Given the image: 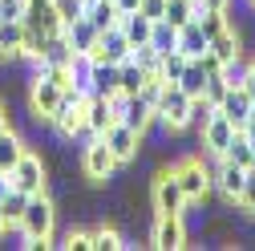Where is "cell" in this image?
<instances>
[{
	"instance_id": "cell-16",
	"label": "cell",
	"mask_w": 255,
	"mask_h": 251,
	"mask_svg": "<svg viewBox=\"0 0 255 251\" xmlns=\"http://www.w3.org/2000/svg\"><path fill=\"white\" fill-rule=\"evenodd\" d=\"M219 114L227 118L235 130H243V122H247V114H251V93H247L243 85H231L227 93H223V102H219Z\"/></svg>"
},
{
	"instance_id": "cell-12",
	"label": "cell",
	"mask_w": 255,
	"mask_h": 251,
	"mask_svg": "<svg viewBox=\"0 0 255 251\" xmlns=\"http://www.w3.org/2000/svg\"><path fill=\"white\" fill-rule=\"evenodd\" d=\"M20 24H24V28H45V33L65 28V24H61V12H57V0H24Z\"/></svg>"
},
{
	"instance_id": "cell-32",
	"label": "cell",
	"mask_w": 255,
	"mask_h": 251,
	"mask_svg": "<svg viewBox=\"0 0 255 251\" xmlns=\"http://www.w3.org/2000/svg\"><path fill=\"white\" fill-rule=\"evenodd\" d=\"M24 203H28V195H20V191H8L4 199H0V215H4V223H8V227H16V223H20Z\"/></svg>"
},
{
	"instance_id": "cell-7",
	"label": "cell",
	"mask_w": 255,
	"mask_h": 251,
	"mask_svg": "<svg viewBox=\"0 0 255 251\" xmlns=\"http://www.w3.org/2000/svg\"><path fill=\"white\" fill-rule=\"evenodd\" d=\"M81 170H85L89 182H106V178L118 170V158L110 154L106 138H89V146L81 150Z\"/></svg>"
},
{
	"instance_id": "cell-36",
	"label": "cell",
	"mask_w": 255,
	"mask_h": 251,
	"mask_svg": "<svg viewBox=\"0 0 255 251\" xmlns=\"http://www.w3.org/2000/svg\"><path fill=\"white\" fill-rule=\"evenodd\" d=\"M235 207H239L243 215H251V219H255V174H251V170H247V182H243V191H239Z\"/></svg>"
},
{
	"instance_id": "cell-26",
	"label": "cell",
	"mask_w": 255,
	"mask_h": 251,
	"mask_svg": "<svg viewBox=\"0 0 255 251\" xmlns=\"http://www.w3.org/2000/svg\"><path fill=\"white\" fill-rule=\"evenodd\" d=\"M195 24L203 28V37L211 41V37H219L223 28L231 24V16H227V8H199V12H195Z\"/></svg>"
},
{
	"instance_id": "cell-11",
	"label": "cell",
	"mask_w": 255,
	"mask_h": 251,
	"mask_svg": "<svg viewBox=\"0 0 255 251\" xmlns=\"http://www.w3.org/2000/svg\"><path fill=\"white\" fill-rule=\"evenodd\" d=\"M150 243L158 251H178L186 247V223H182V215H158L154 219V231H150Z\"/></svg>"
},
{
	"instance_id": "cell-22",
	"label": "cell",
	"mask_w": 255,
	"mask_h": 251,
	"mask_svg": "<svg viewBox=\"0 0 255 251\" xmlns=\"http://www.w3.org/2000/svg\"><path fill=\"white\" fill-rule=\"evenodd\" d=\"M207 45H211V41L203 37V28H199L195 20L178 28V45H174V49H178L182 57H190V61H195V57H203V53H207Z\"/></svg>"
},
{
	"instance_id": "cell-42",
	"label": "cell",
	"mask_w": 255,
	"mask_h": 251,
	"mask_svg": "<svg viewBox=\"0 0 255 251\" xmlns=\"http://www.w3.org/2000/svg\"><path fill=\"white\" fill-rule=\"evenodd\" d=\"M114 4H118V12H134V8H138V0H114Z\"/></svg>"
},
{
	"instance_id": "cell-17",
	"label": "cell",
	"mask_w": 255,
	"mask_h": 251,
	"mask_svg": "<svg viewBox=\"0 0 255 251\" xmlns=\"http://www.w3.org/2000/svg\"><path fill=\"white\" fill-rule=\"evenodd\" d=\"M118 122L130 126V130H138V134H146L150 126H154V106H146L138 93H130V98H126V106H122V114H118Z\"/></svg>"
},
{
	"instance_id": "cell-45",
	"label": "cell",
	"mask_w": 255,
	"mask_h": 251,
	"mask_svg": "<svg viewBox=\"0 0 255 251\" xmlns=\"http://www.w3.org/2000/svg\"><path fill=\"white\" fill-rule=\"evenodd\" d=\"M0 235H8V223H4V215H0Z\"/></svg>"
},
{
	"instance_id": "cell-28",
	"label": "cell",
	"mask_w": 255,
	"mask_h": 251,
	"mask_svg": "<svg viewBox=\"0 0 255 251\" xmlns=\"http://www.w3.org/2000/svg\"><path fill=\"white\" fill-rule=\"evenodd\" d=\"M182 93H190V98H203V85H207V69L199 65V61H186V69H182V77L174 81Z\"/></svg>"
},
{
	"instance_id": "cell-31",
	"label": "cell",
	"mask_w": 255,
	"mask_h": 251,
	"mask_svg": "<svg viewBox=\"0 0 255 251\" xmlns=\"http://www.w3.org/2000/svg\"><path fill=\"white\" fill-rule=\"evenodd\" d=\"M186 61H190V57H182L178 49L162 53V61H158V73H162V81H166V85H174V81L182 77V69H186Z\"/></svg>"
},
{
	"instance_id": "cell-39",
	"label": "cell",
	"mask_w": 255,
	"mask_h": 251,
	"mask_svg": "<svg viewBox=\"0 0 255 251\" xmlns=\"http://www.w3.org/2000/svg\"><path fill=\"white\" fill-rule=\"evenodd\" d=\"M247 93H251V102H255V61H247V69H243V81H239Z\"/></svg>"
},
{
	"instance_id": "cell-47",
	"label": "cell",
	"mask_w": 255,
	"mask_h": 251,
	"mask_svg": "<svg viewBox=\"0 0 255 251\" xmlns=\"http://www.w3.org/2000/svg\"><path fill=\"white\" fill-rule=\"evenodd\" d=\"M251 4H255V0H251Z\"/></svg>"
},
{
	"instance_id": "cell-18",
	"label": "cell",
	"mask_w": 255,
	"mask_h": 251,
	"mask_svg": "<svg viewBox=\"0 0 255 251\" xmlns=\"http://www.w3.org/2000/svg\"><path fill=\"white\" fill-rule=\"evenodd\" d=\"M20 57H24V24L0 20V61H20Z\"/></svg>"
},
{
	"instance_id": "cell-40",
	"label": "cell",
	"mask_w": 255,
	"mask_h": 251,
	"mask_svg": "<svg viewBox=\"0 0 255 251\" xmlns=\"http://www.w3.org/2000/svg\"><path fill=\"white\" fill-rule=\"evenodd\" d=\"M243 134L255 142V102H251V114H247V122H243Z\"/></svg>"
},
{
	"instance_id": "cell-5",
	"label": "cell",
	"mask_w": 255,
	"mask_h": 251,
	"mask_svg": "<svg viewBox=\"0 0 255 251\" xmlns=\"http://www.w3.org/2000/svg\"><path fill=\"white\" fill-rule=\"evenodd\" d=\"M8 182H12V191H20V195H41L45 186H49V170L41 162V154L24 150L20 158H16V166L8 170Z\"/></svg>"
},
{
	"instance_id": "cell-20",
	"label": "cell",
	"mask_w": 255,
	"mask_h": 251,
	"mask_svg": "<svg viewBox=\"0 0 255 251\" xmlns=\"http://www.w3.org/2000/svg\"><path fill=\"white\" fill-rule=\"evenodd\" d=\"M98 33H106V28H114L118 20H122V12H118V4L114 0H85V12H81Z\"/></svg>"
},
{
	"instance_id": "cell-9",
	"label": "cell",
	"mask_w": 255,
	"mask_h": 251,
	"mask_svg": "<svg viewBox=\"0 0 255 251\" xmlns=\"http://www.w3.org/2000/svg\"><path fill=\"white\" fill-rule=\"evenodd\" d=\"M102 138H106L110 154L118 158V166L134 162V158H138V150H142V134H138V130H130V126H122V122H114V126H110V130H106Z\"/></svg>"
},
{
	"instance_id": "cell-46",
	"label": "cell",
	"mask_w": 255,
	"mask_h": 251,
	"mask_svg": "<svg viewBox=\"0 0 255 251\" xmlns=\"http://www.w3.org/2000/svg\"><path fill=\"white\" fill-rule=\"evenodd\" d=\"M247 170H251V174H255V154H251V162H247Z\"/></svg>"
},
{
	"instance_id": "cell-44",
	"label": "cell",
	"mask_w": 255,
	"mask_h": 251,
	"mask_svg": "<svg viewBox=\"0 0 255 251\" xmlns=\"http://www.w3.org/2000/svg\"><path fill=\"white\" fill-rule=\"evenodd\" d=\"M199 8H227V0H199Z\"/></svg>"
},
{
	"instance_id": "cell-10",
	"label": "cell",
	"mask_w": 255,
	"mask_h": 251,
	"mask_svg": "<svg viewBox=\"0 0 255 251\" xmlns=\"http://www.w3.org/2000/svg\"><path fill=\"white\" fill-rule=\"evenodd\" d=\"M57 102H61V85L53 77L33 73V89H28V110H33V118L37 122H49V114L57 110Z\"/></svg>"
},
{
	"instance_id": "cell-29",
	"label": "cell",
	"mask_w": 255,
	"mask_h": 251,
	"mask_svg": "<svg viewBox=\"0 0 255 251\" xmlns=\"http://www.w3.org/2000/svg\"><path fill=\"white\" fill-rule=\"evenodd\" d=\"M195 12H199V0H166L162 20H166V24H174V28H182V24L195 20Z\"/></svg>"
},
{
	"instance_id": "cell-14",
	"label": "cell",
	"mask_w": 255,
	"mask_h": 251,
	"mask_svg": "<svg viewBox=\"0 0 255 251\" xmlns=\"http://www.w3.org/2000/svg\"><path fill=\"white\" fill-rule=\"evenodd\" d=\"M114 122H118V114H114L110 98H102V93H89V106H85V134H89V138H102Z\"/></svg>"
},
{
	"instance_id": "cell-33",
	"label": "cell",
	"mask_w": 255,
	"mask_h": 251,
	"mask_svg": "<svg viewBox=\"0 0 255 251\" xmlns=\"http://www.w3.org/2000/svg\"><path fill=\"white\" fill-rule=\"evenodd\" d=\"M126 247V239L118 235V227H93V251H122Z\"/></svg>"
},
{
	"instance_id": "cell-27",
	"label": "cell",
	"mask_w": 255,
	"mask_h": 251,
	"mask_svg": "<svg viewBox=\"0 0 255 251\" xmlns=\"http://www.w3.org/2000/svg\"><path fill=\"white\" fill-rule=\"evenodd\" d=\"M24 150H28V146L16 138L12 126H8V130H0V170H12V166H16V158H20Z\"/></svg>"
},
{
	"instance_id": "cell-23",
	"label": "cell",
	"mask_w": 255,
	"mask_h": 251,
	"mask_svg": "<svg viewBox=\"0 0 255 251\" xmlns=\"http://www.w3.org/2000/svg\"><path fill=\"white\" fill-rule=\"evenodd\" d=\"M150 16H142L138 8L134 12H122V20H118V28H122V33H126V41H130V45H146L150 41Z\"/></svg>"
},
{
	"instance_id": "cell-4",
	"label": "cell",
	"mask_w": 255,
	"mask_h": 251,
	"mask_svg": "<svg viewBox=\"0 0 255 251\" xmlns=\"http://www.w3.org/2000/svg\"><path fill=\"white\" fill-rule=\"evenodd\" d=\"M174 178H178V186H182V195H186L190 207L203 203V199L211 195V186H215V170L203 166L199 158H182V162L174 166Z\"/></svg>"
},
{
	"instance_id": "cell-1",
	"label": "cell",
	"mask_w": 255,
	"mask_h": 251,
	"mask_svg": "<svg viewBox=\"0 0 255 251\" xmlns=\"http://www.w3.org/2000/svg\"><path fill=\"white\" fill-rule=\"evenodd\" d=\"M16 231L24 235L28 247H53V231H57V207L53 199L41 191V195H28L24 203V215H20V223Z\"/></svg>"
},
{
	"instance_id": "cell-30",
	"label": "cell",
	"mask_w": 255,
	"mask_h": 251,
	"mask_svg": "<svg viewBox=\"0 0 255 251\" xmlns=\"http://www.w3.org/2000/svg\"><path fill=\"white\" fill-rule=\"evenodd\" d=\"M150 45H154L158 53H170V49L178 45V28L166 24V20H154V24H150Z\"/></svg>"
},
{
	"instance_id": "cell-15",
	"label": "cell",
	"mask_w": 255,
	"mask_h": 251,
	"mask_svg": "<svg viewBox=\"0 0 255 251\" xmlns=\"http://www.w3.org/2000/svg\"><path fill=\"white\" fill-rule=\"evenodd\" d=\"M243 182H247V166H235V162H227V158H219V166H215V191L227 199L231 207H235V199H239V191H243Z\"/></svg>"
},
{
	"instance_id": "cell-38",
	"label": "cell",
	"mask_w": 255,
	"mask_h": 251,
	"mask_svg": "<svg viewBox=\"0 0 255 251\" xmlns=\"http://www.w3.org/2000/svg\"><path fill=\"white\" fill-rule=\"evenodd\" d=\"M24 0H0V20H20Z\"/></svg>"
},
{
	"instance_id": "cell-21",
	"label": "cell",
	"mask_w": 255,
	"mask_h": 251,
	"mask_svg": "<svg viewBox=\"0 0 255 251\" xmlns=\"http://www.w3.org/2000/svg\"><path fill=\"white\" fill-rule=\"evenodd\" d=\"M65 41H69V49H73V53H89L93 45H98V28H93L85 16H77V20H69V24H65Z\"/></svg>"
},
{
	"instance_id": "cell-13",
	"label": "cell",
	"mask_w": 255,
	"mask_h": 251,
	"mask_svg": "<svg viewBox=\"0 0 255 251\" xmlns=\"http://www.w3.org/2000/svg\"><path fill=\"white\" fill-rule=\"evenodd\" d=\"M231 134H235V126H231L227 118H223L219 110H215V114H211V118L199 126V142H203V150H207V154H215V158H219L223 150H227Z\"/></svg>"
},
{
	"instance_id": "cell-43",
	"label": "cell",
	"mask_w": 255,
	"mask_h": 251,
	"mask_svg": "<svg viewBox=\"0 0 255 251\" xmlns=\"http://www.w3.org/2000/svg\"><path fill=\"white\" fill-rule=\"evenodd\" d=\"M8 126H12V118H8V106L0 102V130H8Z\"/></svg>"
},
{
	"instance_id": "cell-3",
	"label": "cell",
	"mask_w": 255,
	"mask_h": 251,
	"mask_svg": "<svg viewBox=\"0 0 255 251\" xmlns=\"http://www.w3.org/2000/svg\"><path fill=\"white\" fill-rule=\"evenodd\" d=\"M85 106H89V93L81 89H61V102L49 114V126H57L61 138H77L85 134Z\"/></svg>"
},
{
	"instance_id": "cell-34",
	"label": "cell",
	"mask_w": 255,
	"mask_h": 251,
	"mask_svg": "<svg viewBox=\"0 0 255 251\" xmlns=\"http://www.w3.org/2000/svg\"><path fill=\"white\" fill-rule=\"evenodd\" d=\"M130 61H138V65H142L146 73H158V61H162V53H158V49H154V45L146 41V45H134Z\"/></svg>"
},
{
	"instance_id": "cell-25",
	"label": "cell",
	"mask_w": 255,
	"mask_h": 251,
	"mask_svg": "<svg viewBox=\"0 0 255 251\" xmlns=\"http://www.w3.org/2000/svg\"><path fill=\"white\" fill-rule=\"evenodd\" d=\"M251 154H255V142H251L243 130H235L231 142H227V150H223L219 158H227V162H235V166H247V162H251Z\"/></svg>"
},
{
	"instance_id": "cell-35",
	"label": "cell",
	"mask_w": 255,
	"mask_h": 251,
	"mask_svg": "<svg viewBox=\"0 0 255 251\" xmlns=\"http://www.w3.org/2000/svg\"><path fill=\"white\" fill-rule=\"evenodd\" d=\"M231 85H227V77H223V73H215V77H207V85H203V98L219 110V102H223V93H227Z\"/></svg>"
},
{
	"instance_id": "cell-8",
	"label": "cell",
	"mask_w": 255,
	"mask_h": 251,
	"mask_svg": "<svg viewBox=\"0 0 255 251\" xmlns=\"http://www.w3.org/2000/svg\"><path fill=\"white\" fill-rule=\"evenodd\" d=\"M130 53H134V45L126 41V33L118 24L106 28V33H98V45L89 49V57L93 61H106V65H122V61H130Z\"/></svg>"
},
{
	"instance_id": "cell-6",
	"label": "cell",
	"mask_w": 255,
	"mask_h": 251,
	"mask_svg": "<svg viewBox=\"0 0 255 251\" xmlns=\"http://www.w3.org/2000/svg\"><path fill=\"white\" fill-rule=\"evenodd\" d=\"M150 199H154V211L158 215H186V207H190L186 195H182V186H178V178H174V166L154 178Z\"/></svg>"
},
{
	"instance_id": "cell-24",
	"label": "cell",
	"mask_w": 255,
	"mask_h": 251,
	"mask_svg": "<svg viewBox=\"0 0 255 251\" xmlns=\"http://www.w3.org/2000/svg\"><path fill=\"white\" fill-rule=\"evenodd\" d=\"M118 89V65H106V61H93L89 69V93H114Z\"/></svg>"
},
{
	"instance_id": "cell-2",
	"label": "cell",
	"mask_w": 255,
	"mask_h": 251,
	"mask_svg": "<svg viewBox=\"0 0 255 251\" xmlns=\"http://www.w3.org/2000/svg\"><path fill=\"white\" fill-rule=\"evenodd\" d=\"M190 118H195V98L182 93L178 85H166L162 98H158V106H154V122L162 126L166 134H182L190 126Z\"/></svg>"
},
{
	"instance_id": "cell-41",
	"label": "cell",
	"mask_w": 255,
	"mask_h": 251,
	"mask_svg": "<svg viewBox=\"0 0 255 251\" xmlns=\"http://www.w3.org/2000/svg\"><path fill=\"white\" fill-rule=\"evenodd\" d=\"M8 191H12V182H8V170H0V199H4Z\"/></svg>"
},
{
	"instance_id": "cell-37",
	"label": "cell",
	"mask_w": 255,
	"mask_h": 251,
	"mask_svg": "<svg viewBox=\"0 0 255 251\" xmlns=\"http://www.w3.org/2000/svg\"><path fill=\"white\" fill-rule=\"evenodd\" d=\"M57 247H65V251H89L93 247V231H69Z\"/></svg>"
},
{
	"instance_id": "cell-19",
	"label": "cell",
	"mask_w": 255,
	"mask_h": 251,
	"mask_svg": "<svg viewBox=\"0 0 255 251\" xmlns=\"http://www.w3.org/2000/svg\"><path fill=\"white\" fill-rule=\"evenodd\" d=\"M207 49H211V53L223 61V65L239 61V57H243V37H239V28H235V24H227L219 37H211V45H207Z\"/></svg>"
}]
</instances>
